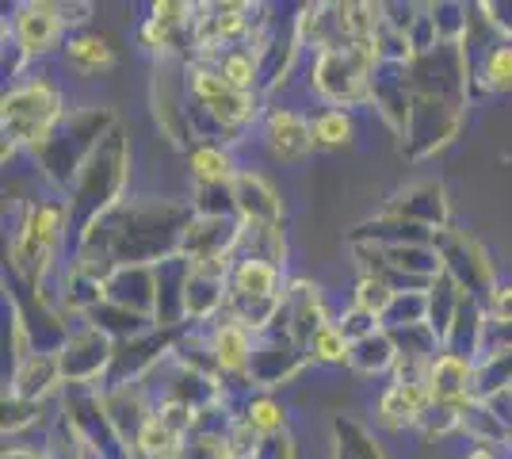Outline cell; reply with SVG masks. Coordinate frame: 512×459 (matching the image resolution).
<instances>
[{
    "label": "cell",
    "instance_id": "9",
    "mask_svg": "<svg viewBox=\"0 0 512 459\" xmlns=\"http://www.w3.org/2000/svg\"><path fill=\"white\" fill-rule=\"evenodd\" d=\"M348 131H352V123H348V115H341V111L321 115L318 123L310 127V134L318 138L321 146H341V142H348Z\"/></svg>",
    "mask_w": 512,
    "mask_h": 459
},
{
    "label": "cell",
    "instance_id": "10",
    "mask_svg": "<svg viewBox=\"0 0 512 459\" xmlns=\"http://www.w3.org/2000/svg\"><path fill=\"white\" fill-rule=\"evenodd\" d=\"M192 165H195V176L199 180H226V173H230V157L222 150H195L192 157Z\"/></svg>",
    "mask_w": 512,
    "mask_h": 459
},
{
    "label": "cell",
    "instance_id": "2",
    "mask_svg": "<svg viewBox=\"0 0 512 459\" xmlns=\"http://www.w3.org/2000/svg\"><path fill=\"white\" fill-rule=\"evenodd\" d=\"M16 31H20V43L27 50H43V46L54 43V35H58V16H54V8H23V16L16 20Z\"/></svg>",
    "mask_w": 512,
    "mask_h": 459
},
{
    "label": "cell",
    "instance_id": "7",
    "mask_svg": "<svg viewBox=\"0 0 512 459\" xmlns=\"http://www.w3.org/2000/svg\"><path fill=\"white\" fill-rule=\"evenodd\" d=\"M69 62L81 73H96L111 62V50H107L104 39H77V43H69Z\"/></svg>",
    "mask_w": 512,
    "mask_h": 459
},
{
    "label": "cell",
    "instance_id": "1",
    "mask_svg": "<svg viewBox=\"0 0 512 459\" xmlns=\"http://www.w3.org/2000/svg\"><path fill=\"white\" fill-rule=\"evenodd\" d=\"M54 115H58V96L46 85H31L4 100V127H12V134L23 142H35Z\"/></svg>",
    "mask_w": 512,
    "mask_h": 459
},
{
    "label": "cell",
    "instance_id": "3",
    "mask_svg": "<svg viewBox=\"0 0 512 459\" xmlns=\"http://www.w3.org/2000/svg\"><path fill=\"white\" fill-rule=\"evenodd\" d=\"M237 199L241 207L253 215V222H276L279 219V203L268 192V184L260 176H237Z\"/></svg>",
    "mask_w": 512,
    "mask_h": 459
},
{
    "label": "cell",
    "instance_id": "4",
    "mask_svg": "<svg viewBox=\"0 0 512 459\" xmlns=\"http://www.w3.org/2000/svg\"><path fill=\"white\" fill-rule=\"evenodd\" d=\"M310 142H314V134L306 131L291 111H279L272 119V146H276L279 157H299V153H306Z\"/></svg>",
    "mask_w": 512,
    "mask_h": 459
},
{
    "label": "cell",
    "instance_id": "16",
    "mask_svg": "<svg viewBox=\"0 0 512 459\" xmlns=\"http://www.w3.org/2000/svg\"><path fill=\"white\" fill-rule=\"evenodd\" d=\"M493 310H497V318H501V322H512V287L497 295V306H493Z\"/></svg>",
    "mask_w": 512,
    "mask_h": 459
},
{
    "label": "cell",
    "instance_id": "15",
    "mask_svg": "<svg viewBox=\"0 0 512 459\" xmlns=\"http://www.w3.org/2000/svg\"><path fill=\"white\" fill-rule=\"evenodd\" d=\"M390 303V295H386L383 284H375V280H367V284L360 287V306L371 314V310H383V306Z\"/></svg>",
    "mask_w": 512,
    "mask_h": 459
},
{
    "label": "cell",
    "instance_id": "14",
    "mask_svg": "<svg viewBox=\"0 0 512 459\" xmlns=\"http://www.w3.org/2000/svg\"><path fill=\"white\" fill-rule=\"evenodd\" d=\"M249 425L264 429V433H272V429H279V425H283V410H279L276 402H256L253 414H249Z\"/></svg>",
    "mask_w": 512,
    "mask_h": 459
},
{
    "label": "cell",
    "instance_id": "5",
    "mask_svg": "<svg viewBox=\"0 0 512 459\" xmlns=\"http://www.w3.org/2000/svg\"><path fill=\"white\" fill-rule=\"evenodd\" d=\"M272 287H276V268L268 261H260V257H249V261L237 268V291L245 295V299H268L272 295Z\"/></svg>",
    "mask_w": 512,
    "mask_h": 459
},
{
    "label": "cell",
    "instance_id": "11",
    "mask_svg": "<svg viewBox=\"0 0 512 459\" xmlns=\"http://www.w3.org/2000/svg\"><path fill=\"white\" fill-rule=\"evenodd\" d=\"M486 77L493 88H512V46H497L486 62Z\"/></svg>",
    "mask_w": 512,
    "mask_h": 459
},
{
    "label": "cell",
    "instance_id": "12",
    "mask_svg": "<svg viewBox=\"0 0 512 459\" xmlns=\"http://www.w3.org/2000/svg\"><path fill=\"white\" fill-rule=\"evenodd\" d=\"M314 352H318L321 360H344V333H337V329L329 326H318V333H314Z\"/></svg>",
    "mask_w": 512,
    "mask_h": 459
},
{
    "label": "cell",
    "instance_id": "6",
    "mask_svg": "<svg viewBox=\"0 0 512 459\" xmlns=\"http://www.w3.org/2000/svg\"><path fill=\"white\" fill-rule=\"evenodd\" d=\"M463 391H467V368L455 356L436 360V368H432V398H455Z\"/></svg>",
    "mask_w": 512,
    "mask_h": 459
},
{
    "label": "cell",
    "instance_id": "8",
    "mask_svg": "<svg viewBox=\"0 0 512 459\" xmlns=\"http://www.w3.org/2000/svg\"><path fill=\"white\" fill-rule=\"evenodd\" d=\"M214 349H218V360H222L226 368H241L245 356H249V341H245V333L237 326H226V329H218Z\"/></svg>",
    "mask_w": 512,
    "mask_h": 459
},
{
    "label": "cell",
    "instance_id": "13",
    "mask_svg": "<svg viewBox=\"0 0 512 459\" xmlns=\"http://www.w3.org/2000/svg\"><path fill=\"white\" fill-rule=\"evenodd\" d=\"M222 77H226V81H230V85L241 92V88L253 81V62H249L245 54H230V58L222 62Z\"/></svg>",
    "mask_w": 512,
    "mask_h": 459
}]
</instances>
